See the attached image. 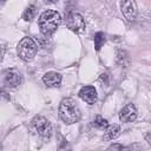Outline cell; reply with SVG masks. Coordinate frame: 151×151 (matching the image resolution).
<instances>
[{"mask_svg": "<svg viewBox=\"0 0 151 151\" xmlns=\"http://www.w3.org/2000/svg\"><path fill=\"white\" fill-rule=\"evenodd\" d=\"M79 97L87 104L92 105L97 101L98 97H97V91L94 88V86H91V85H87V86H84L80 88L79 91Z\"/></svg>", "mask_w": 151, "mask_h": 151, "instance_id": "obj_9", "label": "cell"}, {"mask_svg": "<svg viewBox=\"0 0 151 151\" xmlns=\"http://www.w3.org/2000/svg\"><path fill=\"white\" fill-rule=\"evenodd\" d=\"M93 125H94L96 127H98V129H105V127L109 126V123H107V120H106L104 117H101V116H97V117L94 118Z\"/></svg>", "mask_w": 151, "mask_h": 151, "instance_id": "obj_14", "label": "cell"}, {"mask_svg": "<svg viewBox=\"0 0 151 151\" xmlns=\"http://www.w3.org/2000/svg\"><path fill=\"white\" fill-rule=\"evenodd\" d=\"M35 13H37L35 6H34V5H31V6H28V7L25 9V12H24V14H22V18H24L25 21H31V20L35 17Z\"/></svg>", "mask_w": 151, "mask_h": 151, "instance_id": "obj_12", "label": "cell"}, {"mask_svg": "<svg viewBox=\"0 0 151 151\" xmlns=\"http://www.w3.org/2000/svg\"><path fill=\"white\" fill-rule=\"evenodd\" d=\"M21 81H22V77L19 73V71H17L14 68H11V70L6 71L5 77H4V83H5L6 86L17 87L21 84Z\"/></svg>", "mask_w": 151, "mask_h": 151, "instance_id": "obj_7", "label": "cell"}, {"mask_svg": "<svg viewBox=\"0 0 151 151\" xmlns=\"http://www.w3.org/2000/svg\"><path fill=\"white\" fill-rule=\"evenodd\" d=\"M0 150H1V144H0Z\"/></svg>", "mask_w": 151, "mask_h": 151, "instance_id": "obj_17", "label": "cell"}, {"mask_svg": "<svg viewBox=\"0 0 151 151\" xmlns=\"http://www.w3.org/2000/svg\"><path fill=\"white\" fill-rule=\"evenodd\" d=\"M66 24H67V27L76 33H83L85 31V27H86L85 20L79 13H71L67 17Z\"/></svg>", "mask_w": 151, "mask_h": 151, "instance_id": "obj_5", "label": "cell"}, {"mask_svg": "<svg viewBox=\"0 0 151 151\" xmlns=\"http://www.w3.org/2000/svg\"><path fill=\"white\" fill-rule=\"evenodd\" d=\"M32 125L38 132V134L42 138H50L52 134L51 123L42 116H35L32 120Z\"/></svg>", "mask_w": 151, "mask_h": 151, "instance_id": "obj_4", "label": "cell"}, {"mask_svg": "<svg viewBox=\"0 0 151 151\" xmlns=\"http://www.w3.org/2000/svg\"><path fill=\"white\" fill-rule=\"evenodd\" d=\"M42 81L48 87H55V86H59L60 85V83H61V76L58 72L51 71V72H47V73L44 74Z\"/></svg>", "mask_w": 151, "mask_h": 151, "instance_id": "obj_10", "label": "cell"}, {"mask_svg": "<svg viewBox=\"0 0 151 151\" xmlns=\"http://www.w3.org/2000/svg\"><path fill=\"white\" fill-rule=\"evenodd\" d=\"M137 118V109L133 104H126L119 112V119L122 123H131Z\"/></svg>", "mask_w": 151, "mask_h": 151, "instance_id": "obj_8", "label": "cell"}, {"mask_svg": "<svg viewBox=\"0 0 151 151\" xmlns=\"http://www.w3.org/2000/svg\"><path fill=\"white\" fill-rule=\"evenodd\" d=\"M122 13L127 21H133L137 17V6L134 0H120Z\"/></svg>", "mask_w": 151, "mask_h": 151, "instance_id": "obj_6", "label": "cell"}, {"mask_svg": "<svg viewBox=\"0 0 151 151\" xmlns=\"http://www.w3.org/2000/svg\"><path fill=\"white\" fill-rule=\"evenodd\" d=\"M37 51H38V46L34 42V40L29 37L22 38L18 44V54L25 61L32 60L37 54Z\"/></svg>", "mask_w": 151, "mask_h": 151, "instance_id": "obj_3", "label": "cell"}, {"mask_svg": "<svg viewBox=\"0 0 151 151\" xmlns=\"http://www.w3.org/2000/svg\"><path fill=\"white\" fill-rule=\"evenodd\" d=\"M119 134H120V127H119V125L113 124V125H110L107 127L105 139H111L112 140V139H116Z\"/></svg>", "mask_w": 151, "mask_h": 151, "instance_id": "obj_11", "label": "cell"}, {"mask_svg": "<svg viewBox=\"0 0 151 151\" xmlns=\"http://www.w3.org/2000/svg\"><path fill=\"white\" fill-rule=\"evenodd\" d=\"M104 42H105V34L103 32L96 33V35H94V47H96L97 51H99L101 48Z\"/></svg>", "mask_w": 151, "mask_h": 151, "instance_id": "obj_13", "label": "cell"}, {"mask_svg": "<svg viewBox=\"0 0 151 151\" xmlns=\"http://www.w3.org/2000/svg\"><path fill=\"white\" fill-rule=\"evenodd\" d=\"M59 118L66 124L77 123L80 118V110L73 98H64L59 105Z\"/></svg>", "mask_w": 151, "mask_h": 151, "instance_id": "obj_2", "label": "cell"}, {"mask_svg": "<svg viewBox=\"0 0 151 151\" xmlns=\"http://www.w3.org/2000/svg\"><path fill=\"white\" fill-rule=\"evenodd\" d=\"M59 0H46V2H48V4H55V2H58Z\"/></svg>", "mask_w": 151, "mask_h": 151, "instance_id": "obj_16", "label": "cell"}, {"mask_svg": "<svg viewBox=\"0 0 151 151\" xmlns=\"http://www.w3.org/2000/svg\"><path fill=\"white\" fill-rule=\"evenodd\" d=\"M1 1H6V0H1Z\"/></svg>", "mask_w": 151, "mask_h": 151, "instance_id": "obj_18", "label": "cell"}, {"mask_svg": "<svg viewBox=\"0 0 151 151\" xmlns=\"http://www.w3.org/2000/svg\"><path fill=\"white\" fill-rule=\"evenodd\" d=\"M5 51H6L5 46H4V45H0V63H1V61H2V59H4V55H5Z\"/></svg>", "mask_w": 151, "mask_h": 151, "instance_id": "obj_15", "label": "cell"}, {"mask_svg": "<svg viewBox=\"0 0 151 151\" xmlns=\"http://www.w3.org/2000/svg\"><path fill=\"white\" fill-rule=\"evenodd\" d=\"M60 22H61L60 14L53 9H48V11H45L44 13H41L39 17V20H38L40 32L46 37L52 35L59 27Z\"/></svg>", "mask_w": 151, "mask_h": 151, "instance_id": "obj_1", "label": "cell"}]
</instances>
